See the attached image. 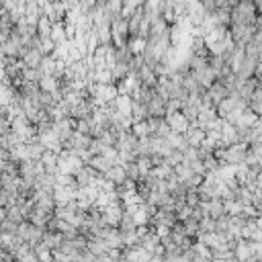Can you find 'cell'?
Listing matches in <instances>:
<instances>
[{"instance_id": "obj_1", "label": "cell", "mask_w": 262, "mask_h": 262, "mask_svg": "<svg viewBox=\"0 0 262 262\" xmlns=\"http://www.w3.org/2000/svg\"><path fill=\"white\" fill-rule=\"evenodd\" d=\"M258 5L254 0H238L229 9V25H256Z\"/></svg>"}]
</instances>
